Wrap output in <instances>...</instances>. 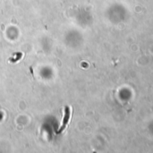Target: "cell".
Here are the masks:
<instances>
[{
  "mask_svg": "<svg viewBox=\"0 0 153 153\" xmlns=\"http://www.w3.org/2000/svg\"><path fill=\"white\" fill-rule=\"evenodd\" d=\"M69 119H70V109H69V107H65V117L63 119V123L59 130L56 131V134H61L65 129L67 124L69 123Z\"/></svg>",
  "mask_w": 153,
  "mask_h": 153,
  "instance_id": "1",
  "label": "cell"
}]
</instances>
